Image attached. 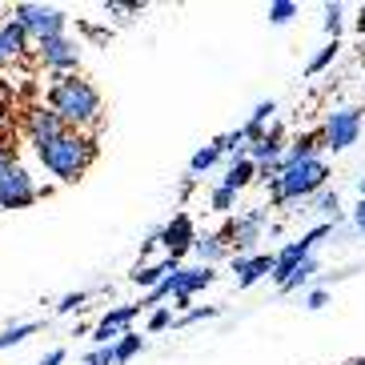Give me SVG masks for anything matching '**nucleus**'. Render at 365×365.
Wrapping results in <instances>:
<instances>
[{
	"label": "nucleus",
	"instance_id": "nucleus-1",
	"mask_svg": "<svg viewBox=\"0 0 365 365\" xmlns=\"http://www.w3.org/2000/svg\"><path fill=\"white\" fill-rule=\"evenodd\" d=\"M44 105L53 108L56 117L65 120V129L73 133H85V129H97L101 125V93L93 81H85L81 73H68V76H53V85L44 93Z\"/></svg>",
	"mask_w": 365,
	"mask_h": 365
},
{
	"label": "nucleus",
	"instance_id": "nucleus-2",
	"mask_svg": "<svg viewBox=\"0 0 365 365\" xmlns=\"http://www.w3.org/2000/svg\"><path fill=\"white\" fill-rule=\"evenodd\" d=\"M97 153H101L97 137L68 129L65 137H56L53 145H44V149L36 153V161L44 165L48 177H56L61 185H73V181H81V177L88 173V165L97 161Z\"/></svg>",
	"mask_w": 365,
	"mask_h": 365
},
{
	"label": "nucleus",
	"instance_id": "nucleus-3",
	"mask_svg": "<svg viewBox=\"0 0 365 365\" xmlns=\"http://www.w3.org/2000/svg\"><path fill=\"white\" fill-rule=\"evenodd\" d=\"M333 173L325 165V157H313V161H301L289 165L281 173L277 181H269V205L281 209V205H301V201H313L317 193H325V181Z\"/></svg>",
	"mask_w": 365,
	"mask_h": 365
},
{
	"label": "nucleus",
	"instance_id": "nucleus-4",
	"mask_svg": "<svg viewBox=\"0 0 365 365\" xmlns=\"http://www.w3.org/2000/svg\"><path fill=\"white\" fill-rule=\"evenodd\" d=\"M44 189H36L33 173L21 165L16 149L0 140V213H9V209H29L33 201H41Z\"/></svg>",
	"mask_w": 365,
	"mask_h": 365
},
{
	"label": "nucleus",
	"instance_id": "nucleus-5",
	"mask_svg": "<svg viewBox=\"0 0 365 365\" xmlns=\"http://www.w3.org/2000/svg\"><path fill=\"white\" fill-rule=\"evenodd\" d=\"M9 16L21 24L24 33H29V41H36V44L56 41V36H68V12L65 9H53V4L21 0V4H12Z\"/></svg>",
	"mask_w": 365,
	"mask_h": 365
},
{
	"label": "nucleus",
	"instance_id": "nucleus-6",
	"mask_svg": "<svg viewBox=\"0 0 365 365\" xmlns=\"http://www.w3.org/2000/svg\"><path fill=\"white\" fill-rule=\"evenodd\" d=\"M229 237H233V257H249V253H257V245L265 241L269 225V209L265 205H253V209H241L237 217L225 221Z\"/></svg>",
	"mask_w": 365,
	"mask_h": 365
},
{
	"label": "nucleus",
	"instance_id": "nucleus-7",
	"mask_svg": "<svg viewBox=\"0 0 365 365\" xmlns=\"http://www.w3.org/2000/svg\"><path fill=\"white\" fill-rule=\"evenodd\" d=\"M361 125H365V108L357 105H345V108H333L322 125V137H325V149L329 153H345L349 145H357L361 137Z\"/></svg>",
	"mask_w": 365,
	"mask_h": 365
},
{
	"label": "nucleus",
	"instance_id": "nucleus-8",
	"mask_svg": "<svg viewBox=\"0 0 365 365\" xmlns=\"http://www.w3.org/2000/svg\"><path fill=\"white\" fill-rule=\"evenodd\" d=\"M36 61L53 76H68V73H81V44L73 36H56V41H44L36 44Z\"/></svg>",
	"mask_w": 365,
	"mask_h": 365
},
{
	"label": "nucleus",
	"instance_id": "nucleus-9",
	"mask_svg": "<svg viewBox=\"0 0 365 365\" xmlns=\"http://www.w3.org/2000/svg\"><path fill=\"white\" fill-rule=\"evenodd\" d=\"M65 120L56 117L48 105H33L29 113H24V137H29V145H33V153H41L44 145H53L56 137H65Z\"/></svg>",
	"mask_w": 365,
	"mask_h": 365
},
{
	"label": "nucleus",
	"instance_id": "nucleus-10",
	"mask_svg": "<svg viewBox=\"0 0 365 365\" xmlns=\"http://www.w3.org/2000/svg\"><path fill=\"white\" fill-rule=\"evenodd\" d=\"M140 301H129V305H113V309L93 325V345H117L125 333L133 329V322L140 317Z\"/></svg>",
	"mask_w": 365,
	"mask_h": 365
},
{
	"label": "nucleus",
	"instance_id": "nucleus-11",
	"mask_svg": "<svg viewBox=\"0 0 365 365\" xmlns=\"http://www.w3.org/2000/svg\"><path fill=\"white\" fill-rule=\"evenodd\" d=\"M193 245H197L193 217H189V213H173V221H165V225H161V249H165V257L185 261L189 253H193Z\"/></svg>",
	"mask_w": 365,
	"mask_h": 365
},
{
	"label": "nucleus",
	"instance_id": "nucleus-12",
	"mask_svg": "<svg viewBox=\"0 0 365 365\" xmlns=\"http://www.w3.org/2000/svg\"><path fill=\"white\" fill-rule=\"evenodd\" d=\"M193 253L201 257V265L217 269L221 261H233V237H229V229H213V233H197V245Z\"/></svg>",
	"mask_w": 365,
	"mask_h": 365
},
{
	"label": "nucleus",
	"instance_id": "nucleus-13",
	"mask_svg": "<svg viewBox=\"0 0 365 365\" xmlns=\"http://www.w3.org/2000/svg\"><path fill=\"white\" fill-rule=\"evenodd\" d=\"M281 157H285V125L273 120V125L249 145V161L253 165H273V161H281Z\"/></svg>",
	"mask_w": 365,
	"mask_h": 365
},
{
	"label": "nucleus",
	"instance_id": "nucleus-14",
	"mask_svg": "<svg viewBox=\"0 0 365 365\" xmlns=\"http://www.w3.org/2000/svg\"><path fill=\"white\" fill-rule=\"evenodd\" d=\"M233 277H237V289H253L257 281L273 277V253H249V257H233Z\"/></svg>",
	"mask_w": 365,
	"mask_h": 365
},
{
	"label": "nucleus",
	"instance_id": "nucleus-15",
	"mask_svg": "<svg viewBox=\"0 0 365 365\" xmlns=\"http://www.w3.org/2000/svg\"><path fill=\"white\" fill-rule=\"evenodd\" d=\"M29 33H24L21 24L12 21H0V65H12V61H21L24 53H29Z\"/></svg>",
	"mask_w": 365,
	"mask_h": 365
},
{
	"label": "nucleus",
	"instance_id": "nucleus-16",
	"mask_svg": "<svg viewBox=\"0 0 365 365\" xmlns=\"http://www.w3.org/2000/svg\"><path fill=\"white\" fill-rule=\"evenodd\" d=\"M177 269H181V261H173V257H161L157 261V265H137L129 273V281L133 285H140V289H157V285H161V281H169L173 273H177Z\"/></svg>",
	"mask_w": 365,
	"mask_h": 365
},
{
	"label": "nucleus",
	"instance_id": "nucleus-17",
	"mask_svg": "<svg viewBox=\"0 0 365 365\" xmlns=\"http://www.w3.org/2000/svg\"><path fill=\"white\" fill-rule=\"evenodd\" d=\"M253 181H257V165L249 161V157H241V161H229L225 165V177H221L217 185H225V189L241 193V189H249Z\"/></svg>",
	"mask_w": 365,
	"mask_h": 365
},
{
	"label": "nucleus",
	"instance_id": "nucleus-18",
	"mask_svg": "<svg viewBox=\"0 0 365 365\" xmlns=\"http://www.w3.org/2000/svg\"><path fill=\"white\" fill-rule=\"evenodd\" d=\"M273 120H277V101H257V108H253V113H249V120L241 125V129H245V137H249V145H253V140H257L261 133L273 125Z\"/></svg>",
	"mask_w": 365,
	"mask_h": 365
},
{
	"label": "nucleus",
	"instance_id": "nucleus-19",
	"mask_svg": "<svg viewBox=\"0 0 365 365\" xmlns=\"http://www.w3.org/2000/svg\"><path fill=\"white\" fill-rule=\"evenodd\" d=\"M317 277H322V261H317V257H309V261H301V265L293 269V273H289V281H285V285H281L277 293H297V289H305V285H313Z\"/></svg>",
	"mask_w": 365,
	"mask_h": 365
},
{
	"label": "nucleus",
	"instance_id": "nucleus-20",
	"mask_svg": "<svg viewBox=\"0 0 365 365\" xmlns=\"http://www.w3.org/2000/svg\"><path fill=\"white\" fill-rule=\"evenodd\" d=\"M225 161V149H221V140H209L205 149H197L193 157H189V173L193 177H201V173H209L213 165H221Z\"/></svg>",
	"mask_w": 365,
	"mask_h": 365
},
{
	"label": "nucleus",
	"instance_id": "nucleus-21",
	"mask_svg": "<svg viewBox=\"0 0 365 365\" xmlns=\"http://www.w3.org/2000/svg\"><path fill=\"white\" fill-rule=\"evenodd\" d=\"M313 213H317V217H322V221H329V225H341V197H337V193H329V189H325V193H317V197H313Z\"/></svg>",
	"mask_w": 365,
	"mask_h": 365
},
{
	"label": "nucleus",
	"instance_id": "nucleus-22",
	"mask_svg": "<svg viewBox=\"0 0 365 365\" xmlns=\"http://www.w3.org/2000/svg\"><path fill=\"white\" fill-rule=\"evenodd\" d=\"M140 349H145V337H140L137 329H129V333H125V337H120L117 345H113V361H117V365H129L133 357L140 354Z\"/></svg>",
	"mask_w": 365,
	"mask_h": 365
},
{
	"label": "nucleus",
	"instance_id": "nucleus-23",
	"mask_svg": "<svg viewBox=\"0 0 365 365\" xmlns=\"http://www.w3.org/2000/svg\"><path fill=\"white\" fill-rule=\"evenodd\" d=\"M36 329H41V322H21V325H9V329H0V349H12V345L29 341Z\"/></svg>",
	"mask_w": 365,
	"mask_h": 365
},
{
	"label": "nucleus",
	"instance_id": "nucleus-24",
	"mask_svg": "<svg viewBox=\"0 0 365 365\" xmlns=\"http://www.w3.org/2000/svg\"><path fill=\"white\" fill-rule=\"evenodd\" d=\"M337 53H341V41H329L325 48H317V53H313V61L305 65V76H317V73H325V68H329L333 61H337Z\"/></svg>",
	"mask_w": 365,
	"mask_h": 365
},
{
	"label": "nucleus",
	"instance_id": "nucleus-25",
	"mask_svg": "<svg viewBox=\"0 0 365 365\" xmlns=\"http://www.w3.org/2000/svg\"><path fill=\"white\" fill-rule=\"evenodd\" d=\"M297 12H301L297 0H269L265 16H269V24H289L293 16H297Z\"/></svg>",
	"mask_w": 365,
	"mask_h": 365
},
{
	"label": "nucleus",
	"instance_id": "nucleus-26",
	"mask_svg": "<svg viewBox=\"0 0 365 365\" xmlns=\"http://www.w3.org/2000/svg\"><path fill=\"white\" fill-rule=\"evenodd\" d=\"M213 317H221V305H201V309L181 313V317L173 322V329H189V325H197V322H213Z\"/></svg>",
	"mask_w": 365,
	"mask_h": 365
},
{
	"label": "nucleus",
	"instance_id": "nucleus-27",
	"mask_svg": "<svg viewBox=\"0 0 365 365\" xmlns=\"http://www.w3.org/2000/svg\"><path fill=\"white\" fill-rule=\"evenodd\" d=\"M233 205H237L233 189H225V185H213V189H209V209H213V213H233Z\"/></svg>",
	"mask_w": 365,
	"mask_h": 365
},
{
	"label": "nucleus",
	"instance_id": "nucleus-28",
	"mask_svg": "<svg viewBox=\"0 0 365 365\" xmlns=\"http://www.w3.org/2000/svg\"><path fill=\"white\" fill-rule=\"evenodd\" d=\"M341 24H345V4H325V33H329V41H337L341 36Z\"/></svg>",
	"mask_w": 365,
	"mask_h": 365
},
{
	"label": "nucleus",
	"instance_id": "nucleus-29",
	"mask_svg": "<svg viewBox=\"0 0 365 365\" xmlns=\"http://www.w3.org/2000/svg\"><path fill=\"white\" fill-rule=\"evenodd\" d=\"M140 9H145L140 0H125V4H120V0H105V12L108 16H117V21H129V16H137Z\"/></svg>",
	"mask_w": 365,
	"mask_h": 365
},
{
	"label": "nucleus",
	"instance_id": "nucleus-30",
	"mask_svg": "<svg viewBox=\"0 0 365 365\" xmlns=\"http://www.w3.org/2000/svg\"><path fill=\"white\" fill-rule=\"evenodd\" d=\"M173 322H177V317H173V305H157V309L149 313L145 329H149V333H161V329H169Z\"/></svg>",
	"mask_w": 365,
	"mask_h": 365
},
{
	"label": "nucleus",
	"instance_id": "nucleus-31",
	"mask_svg": "<svg viewBox=\"0 0 365 365\" xmlns=\"http://www.w3.org/2000/svg\"><path fill=\"white\" fill-rule=\"evenodd\" d=\"M85 365H117L113 361V345H93L85 354Z\"/></svg>",
	"mask_w": 365,
	"mask_h": 365
},
{
	"label": "nucleus",
	"instance_id": "nucleus-32",
	"mask_svg": "<svg viewBox=\"0 0 365 365\" xmlns=\"http://www.w3.org/2000/svg\"><path fill=\"white\" fill-rule=\"evenodd\" d=\"M85 301H88V293H65V297L56 301V313H76Z\"/></svg>",
	"mask_w": 365,
	"mask_h": 365
},
{
	"label": "nucleus",
	"instance_id": "nucleus-33",
	"mask_svg": "<svg viewBox=\"0 0 365 365\" xmlns=\"http://www.w3.org/2000/svg\"><path fill=\"white\" fill-rule=\"evenodd\" d=\"M325 305H329V289H322V285H317V289H309L305 293V309H325Z\"/></svg>",
	"mask_w": 365,
	"mask_h": 365
},
{
	"label": "nucleus",
	"instance_id": "nucleus-34",
	"mask_svg": "<svg viewBox=\"0 0 365 365\" xmlns=\"http://www.w3.org/2000/svg\"><path fill=\"white\" fill-rule=\"evenodd\" d=\"M349 225H354L357 237H365V201H361V197H357V205L349 209Z\"/></svg>",
	"mask_w": 365,
	"mask_h": 365
},
{
	"label": "nucleus",
	"instance_id": "nucleus-35",
	"mask_svg": "<svg viewBox=\"0 0 365 365\" xmlns=\"http://www.w3.org/2000/svg\"><path fill=\"white\" fill-rule=\"evenodd\" d=\"M65 357H68V349H65V345H56V349H48L36 365H65Z\"/></svg>",
	"mask_w": 365,
	"mask_h": 365
},
{
	"label": "nucleus",
	"instance_id": "nucleus-36",
	"mask_svg": "<svg viewBox=\"0 0 365 365\" xmlns=\"http://www.w3.org/2000/svg\"><path fill=\"white\" fill-rule=\"evenodd\" d=\"M193 189H197V177H193V173H189V177H185V181H181V197H189V193H193Z\"/></svg>",
	"mask_w": 365,
	"mask_h": 365
},
{
	"label": "nucleus",
	"instance_id": "nucleus-37",
	"mask_svg": "<svg viewBox=\"0 0 365 365\" xmlns=\"http://www.w3.org/2000/svg\"><path fill=\"white\" fill-rule=\"evenodd\" d=\"M354 29H357V33L365 36V4H361V9H357V21H354Z\"/></svg>",
	"mask_w": 365,
	"mask_h": 365
},
{
	"label": "nucleus",
	"instance_id": "nucleus-38",
	"mask_svg": "<svg viewBox=\"0 0 365 365\" xmlns=\"http://www.w3.org/2000/svg\"><path fill=\"white\" fill-rule=\"evenodd\" d=\"M357 197H361V201H365V177H361V181H357Z\"/></svg>",
	"mask_w": 365,
	"mask_h": 365
},
{
	"label": "nucleus",
	"instance_id": "nucleus-39",
	"mask_svg": "<svg viewBox=\"0 0 365 365\" xmlns=\"http://www.w3.org/2000/svg\"><path fill=\"white\" fill-rule=\"evenodd\" d=\"M345 365H365V357H354V361H345Z\"/></svg>",
	"mask_w": 365,
	"mask_h": 365
}]
</instances>
